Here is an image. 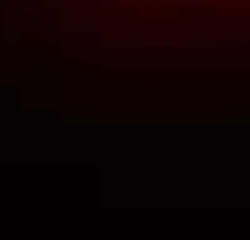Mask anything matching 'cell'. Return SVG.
<instances>
[{
  "instance_id": "1",
  "label": "cell",
  "mask_w": 250,
  "mask_h": 240,
  "mask_svg": "<svg viewBox=\"0 0 250 240\" xmlns=\"http://www.w3.org/2000/svg\"><path fill=\"white\" fill-rule=\"evenodd\" d=\"M185 10H210V5H225V0H180Z\"/></svg>"
},
{
  "instance_id": "2",
  "label": "cell",
  "mask_w": 250,
  "mask_h": 240,
  "mask_svg": "<svg viewBox=\"0 0 250 240\" xmlns=\"http://www.w3.org/2000/svg\"><path fill=\"white\" fill-rule=\"evenodd\" d=\"M100 5H150V0H100Z\"/></svg>"
}]
</instances>
